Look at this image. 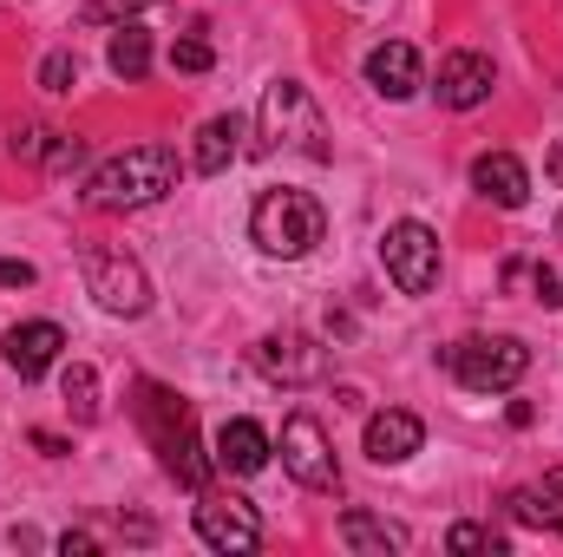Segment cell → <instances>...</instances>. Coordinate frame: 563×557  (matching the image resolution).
Masks as SVG:
<instances>
[{
	"label": "cell",
	"mask_w": 563,
	"mask_h": 557,
	"mask_svg": "<svg viewBox=\"0 0 563 557\" xmlns=\"http://www.w3.org/2000/svg\"><path fill=\"white\" fill-rule=\"evenodd\" d=\"M445 551H511V538H505V532H492V525H472V518H465V525H452V532H445Z\"/></svg>",
	"instance_id": "obj_23"
},
{
	"label": "cell",
	"mask_w": 563,
	"mask_h": 557,
	"mask_svg": "<svg viewBox=\"0 0 563 557\" xmlns=\"http://www.w3.org/2000/svg\"><path fill=\"white\" fill-rule=\"evenodd\" d=\"M544 177H551V184L563 190V139L551 144V151H544Z\"/></svg>",
	"instance_id": "obj_30"
},
{
	"label": "cell",
	"mask_w": 563,
	"mask_h": 557,
	"mask_svg": "<svg viewBox=\"0 0 563 557\" xmlns=\"http://www.w3.org/2000/svg\"><path fill=\"white\" fill-rule=\"evenodd\" d=\"M59 551H66V557H92V551H99V538H92V532H66V538H59Z\"/></svg>",
	"instance_id": "obj_29"
},
{
	"label": "cell",
	"mask_w": 563,
	"mask_h": 557,
	"mask_svg": "<svg viewBox=\"0 0 563 557\" xmlns=\"http://www.w3.org/2000/svg\"><path fill=\"white\" fill-rule=\"evenodd\" d=\"M144 7H164V0H86V13L79 20H92V26H106V20H132Z\"/></svg>",
	"instance_id": "obj_27"
},
{
	"label": "cell",
	"mask_w": 563,
	"mask_h": 557,
	"mask_svg": "<svg viewBox=\"0 0 563 557\" xmlns=\"http://www.w3.org/2000/svg\"><path fill=\"white\" fill-rule=\"evenodd\" d=\"M40 86H46V92H73V86H79V59H73L66 46L46 53V59H40Z\"/></svg>",
	"instance_id": "obj_25"
},
{
	"label": "cell",
	"mask_w": 563,
	"mask_h": 557,
	"mask_svg": "<svg viewBox=\"0 0 563 557\" xmlns=\"http://www.w3.org/2000/svg\"><path fill=\"white\" fill-rule=\"evenodd\" d=\"M59 394H66V414L79 419V426L99 419V374H92L86 361H73V368L59 374Z\"/></svg>",
	"instance_id": "obj_22"
},
{
	"label": "cell",
	"mask_w": 563,
	"mask_h": 557,
	"mask_svg": "<svg viewBox=\"0 0 563 557\" xmlns=\"http://www.w3.org/2000/svg\"><path fill=\"white\" fill-rule=\"evenodd\" d=\"M106 66H112L119 79H132V86H139L144 73H151V33L132 26V20H119V33H112V46H106Z\"/></svg>",
	"instance_id": "obj_20"
},
{
	"label": "cell",
	"mask_w": 563,
	"mask_h": 557,
	"mask_svg": "<svg viewBox=\"0 0 563 557\" xmlns=\"http://www.w3.org/2000/svg\"><path fill=\"white\" fill-rule=\"evenodd\" d=\"M558 237H563V217H558Z\"/></svg>",
	"instance_id": "obj_33"
},
{
	"label": "cell",
	"mask_w": 563,
	"mask_h": 557,
	"mask_svg": "<svg viewBox=\"0 0 563 557\" xmlns=\"http://www.w3.org/2000/svg\"><path fill=\"white\" fill-rule=\"evenodd\" d=\"M511 518H518V525H538V532H563V492L551 485V479L511 492Z\"/></svg>",
	"instance_id": "obj_21"
},
{
	"label": "cell",
	"mask_w": 563,
	"mask_h": 557,
	"mask_svg": "<svg viewBox=\"0 0 563 557\" xmlns=\"http://www.w3.org/2000/svg\"><path fill=\"white\" fill-rule=\"evenodd\" d=\"M472 190L498 210H525L531 204V171L511 157V151H478L472 157Z\"/></svg>",
	"instance_id": "obj_11"
},
{
	"label": "cell",
	"mask_w": 563,
	"mask_h": 557,
	"mask_svg": "<svg viewBox=\"0 0 563 557\" xmlns=\"http://www.w3.org/2000/svg\"><path fill=\"white\" fill-rule=\"evenodd\" d=\"M79 276H86V295H92L106 315H125V321H132V315L151 308V276H144L125 250L86 243V250H79Z\"/></svg>",
	"instance_id": "obj_6"
},
{
	"label": "cell",
	"mask_w": 563,
	"mask_h": 557,
	"mask_svg": "<svg viewBox=\"0 0 563 557\" xmlns=\"http://www.w3.org/2000/svg\"><path fill=\"white\" fill-rule=\"evenodd\" d=\"M250 237H256V250L263 256H276V263H301L321 237H328V210L308 197V190H263L256 197V210H250Z\"/></svg>",
	"instance_id": "obj_3"
},
{
	"label": "cell",
	"mask_w": 563,
	"mask_h": 557,
	"mask_svg": "<svg viewBox=\"0 0 563 557\" xmlns=\"http://www.w3.org/2000/svg\"><path fill=\"white\" fill-rule=\"evenodd\" d=\"M33 446H40L46 459H66V439H59V433H33Z\"/></svg>",
	"instance_id": "obj_31"
},
{
	"label": "cell",
	"mask_w": 563,
	"mask_h": 557,
	"mask_svg": "<svg viewBox=\"0 0 563 557\" xmlns=\"http://www.w3.org/2000/svg\"><path fill=\"white\" fill-rule=\"evenodd\" d=\"M544 479H551V485H558V492H563V466H558V472H544Z\"/></svg>",
	"instance_id": "obj_32"
},
{
	"label": "cell",
	"mask_w": 563,
	"mask_h": 557,
	"mask_svg": "<svg viewBox=\"0 0 563 557\" xmlns=\"http://www.w3.org/2000/svg\"><path fill=\"white\" fill-rule=\"evenodd\" d=\"M139 426L144 439L157 446V466L184 485V492H210V472L217 459H203V439H197V414L177 387L164 381H139Z\"/></svg>",
	"instance_id": "obj_1"
},
{
	"label": "cell",
	"mask_w": 563,
	"mask_h": 557,
	"mask_svg": "<svg viewBox=\"0 0 563 557\" xmlns=\"http://www.w3.org/2000/svg\"><path fill=\"white\" fill-rule=\"evenodd\" d=\"M420 53L407 46V40H387V46H374L367 53V86L380 92V99H413L420 92Z\"/></svg>",
	"instance_id": "obj_16"
},
{
	"label": "cell",
	"mask_w": 563,
	"mask_h": 557,
	"mask_svg": "<svg viewBox=\"0 0 563 557\" xmlns=\"http://www.w3.org/2000/svg\"><path fill=\"white\" fill-rule=\"evenodd\" d=\"M59 348H66V328L59 321H13L7 328V368L20 381H40L59 361Z\"/></svg>",
	"instance_id": "obj_12"
},
{
	"label": "cell",
	"mask_w": 563,
	"mask_h": 557,
	"mask_svg": "<svg viewBox=\"0 0 563 557\" xmlns=\"http://www.w3.org/2000/svg\"><path fill=\"white\" fill-rule=\"evenodd\" d=\"M13 157H33V164L66 171V164H79V139H66L53 125H26V132H13Z\"/></svg>",
	"instance_id": "obj_19"
},
{
	"label": "cell",
	"mask_w": 563,
	"mask_h": 557,
	"mask_svg": "<svg viewBox=\"0 0 563 557\" xmlns=\"http://www.w3.org/2000/svg\"><path fill=\"white\" fill-rule=\"evenodd\" d=\"M236 151H243V119H236V112H223V119H210V125L197 132L190 164H197L203 177H217V171H230V164H236Z\"/></svg>",
	"instance_id": "obj_17"
},
{
	"label": "cell",
	"mask_w": 563,
	"mask_h": 557,
	"mask_svg": "<svg viewBox=\"0 0 563 557\" xmlns=\"http://www.w3.org/2000/svg\"><path fill=\"white\" fill-rule=\"evenodd\" d=\"M282 466L295 485L308 492H341V459H334V439L321 433L314 414H288L282 419Z\"/></svg>",
	"instance_id": "obj_7"
},
{
	"label": "cell",
	"mask_w": 563,
	"mask_h": 557,
	"mask_svg": "<svg viewBox=\"0 0 563 557\" xmlns=\"http://www.w3.org/2000/svg\"><path fill=\"white\" fill-rule=\"evenodd\" d=\"M170 66H177V73H210V66H217V46L190 33V40H177V46H170Z\"/></svg>",
	"instance_id": "obj_26"
},
{
	"label": "cell",
	"mask_w": 563,
	"mask_h": 557,
	"mask_svg": "<svg viewBox=\"0 0 563 557\" xmlns=\"http://www.w3.org/2000/svg\"><path fill=\"white\" fill-rule=\"evenodd\" d=\"M40 270L33 263H20V256H0V288H33Z\"/></svg>",
	"instance_id": "obj_28"
},
{
	"label": "cell",
	"mask_w": 563,
	"mask_h": 557,
	"mask_svg": "<svg viewBox=\"0 0 563 557\" xmlns=\"http://www.w3.org/2000/svg\"><path fill=\"white\" fill-rule=\"evenodd\" d=\"M341 545L361 557H387V551H407V532L374 518V512H341Z\"/></svg>",
	"instance_id": "obj_18"
},
{
	"label": "cell",
	"mask_w": 563,
	"mask_h": 557,
	"mask_svg": "<svg viewBox=\"0 0 563 557\" xmlns=\"http://www.w3.org/2000/svg\"><path fill=\"white\" fill-rule=\"evenodd\" d=\"M263 139H269V144H295V151H301V157H314V164H328V157H334L328 125H321V112H314V99H308V86H301V79H276V86L263 92Z\"/></svg>",
	"instance_id": "obj_5"
},
{
	"label": "cell",
	"mask_w": 563,
	"mask_h": 557,
	"mask_svg": "<svg viewBox=\"0 0 563 557\" xmlns=\"http://www.w3.org/2000/svg\"><path fill=\"white\" fill-rule=\"evenodd\" d=\"M380 263H387V282L400 288V295H426L432 282H439V237L413 223V217H400V223H387V237H380Z\"/></svg>",
	"instance_id": "obj_8"
},
{
	"label": "cell",
	"mask_w": 563,
	"mask_h": 557,
	"mask_svg": "<svg viewBox=\"0 0 563 557\" xmlns=\"http://www.w3.org/2000/svg\"><path fill=\"white\" fill-rule=\"evenodd\" d=\"M445 368L465 394H511L531 374V348L518 335H472L445 348Z\"/></svg>",
	"instance_id": "obj_4"
},
{
	"label": "cell",
	"mask_w": 563,
	"mask_h": 557,
	"mask_svg": "<svg viewBox=\"0 0 563 557\" xmlns=\"http://www.w3.org/2000/svg\"><path fill=\"white\" fill-rule=\"evenodd\" d=\"M420 446H426L420 414H407V407L367 414V459H374V466H400V459H413Z\"/></svg>",
	"instance_id": "obj_13"
},
{
	"label": "cell",
	"mask_w": 563,
	"mask_h": 557,
	"mask_svg": "<svg viewBox=\"0 0 563 557\" xmlns=\"http://www.w3.org/2000/svg\"><path fill=\"white\" fill-rule=\"evenodd\" d=\"M505 282H531L544 308H563V276H558V270H544V263H511Z\"/></svg>",
	"instance_id": "obj_24"
},
{
	"label": "cell",
	"mask_w": 563,
	"mask_h": 557,
	"mask_svg": "<svg viewBox=\"0 0 563 557\" xmlns=\"http://www.w3.org/2000/svg\"><path fill=\"white\" fill-rule=\"evenodd\" d=\"M256 361H263L276 381H288V387H308V381L328 374V354H321L308 335H269V341L256 348Z\"/></svg>",
	"instance_id": "obj_14"
},
{
	"label": "cell",
	"mask_w": 563,
	"mask_h": 557,
	"mask_svg": "<svg viewBox=\"0 0 563 557\" xmlns=\"http://www.w3.org/2000/svg\"><path fill=\"white\" fill-rule=\"evenodd\" d=\"M269 452H276V439H269L256 419H223V426H217V466H223V472L250 479V472L269 466Z\"/></svg>",
	"instance_id": "obj_15"
},
{
	"label": "cell",
	"mask_w": 563,
	"mask_h": 557,
	"mask_svg": "<svg viewBox=\"0 0 563 557\" xmlns=\"http://www.w3.org/2000/svg\"><path fill=\"white\" fill-rule=\"evenodd\" d=\"M177 190V151L170 144H132L119 157H106L86 184L92 210H151Z\"/></svg>",
	"instance_id": "obj_2"
},
{
	"label": "cell",
	"mask_w": 563,
	"mask_h": 557,
	"mask_svg": "<svg viewBox=\"0 0 563 557\" xmlns=\"http://www.w3.org/2000/svg\"><path fill=\"white\" fill-rule=\"evenodd\" d=\"M492 86H498V73H492V59L485 53H445L439 59V106L445 112H472V106H485L492 99Z\"/></svg>",
	"instance_id": "obj_10"
},
{
	"label": "cell",
	"mask_w": 563,
	"mask_h": 557,
	"mask_svg": "<svg viewBox=\"0 0 563 557\" xmlns=\"http://www.w3.org/2000/svg\"><path fill=\"white\" fill-rule=\"evenodd\" d=\"M203 505H197V538L210 545V551H223V557H243V551H256L263 545V518H256V505L250 499H217V492H197Z\"/></svg>",
	"instance_id": "obj_9"
}]
</instances>
